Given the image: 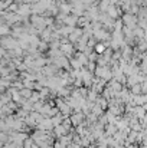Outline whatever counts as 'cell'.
<instances>
[{
  "instance_id": "obj_1",
  "label": "cell",
  "mask_w": 147,
  "mask_h": 148,
  "mask_svg": "<svg viewBox=\"0 0 147 148\" xmlns=\"http://www.w3.org/2000/svg\"><path fill=\"white\" fill-rule=\"evenodd\" d=\"M53 134H55V138H56V140H59L62 135H66V134H69V132H68V130L61 124V125H58V127H55V128H53Z\"/></svg>"
},
{
  "instance_id": "obj_2",
  "label": "cell",
  "mask_w": 147,
  "mask_h": 148,
  "mask_svg": "<svg viewBox=\"0 0 147 148\" xmlns=\"http://www.w3.org/2000/svg\"><path fill=\"white\" fill-rule=\"evenodd\" d=\"M133 114H134V116H137L139 119H141V118H144L147 114V111L143 108V105H136L134 106V109H133Z\"/></svg>"
},
{
  "instance_id": "obj_3",
  "label": "cell",
  "mask_w": 147,
  "mask_h": 148,
  "mask_svg": "<svg viewBox=\"0 0 147 148\" xmlns=\"http://www.w3.org/2000/svg\"><path fill=\"white\" fill-rule=\"evenodd\" d=\"M63 119H65V115H63L62 112H59L58 115L52 116V124H53V127H58V125H61V124L63 122Z\"/></svg>"
},
{
  "instance_id": "obj_4",
  "label": "cell",
  "mask_w": 147,
  "mask_h": 148,
  "mask_svg": "<svg viewBox=\"0 0 147 148\" xmlns=\"http://www.w3.org/2000/svg\"><path fill=\"white\" fill-rule=\"evenodd\" d=\"M105 134L107 135H114L117 131H118V128H117V125L115 124H107V127H105Z\"/></svg>"
},
{
  "instance_id": "obj_5",
  "label": "cell",
  "mask_w": 147,
  "mask_h": 148,
  "mask_svg": "<svg viewBox=\"0 0 147 148\" xmlns=\"http://www.w3.org/2000/svg\"><path fill=\"white\" fill-rule=\"evenodd\" d=\"M137 134H139V131H133V130H131V132L128 134L127 141H128L130 144H136V143H137Z\"/></svg>"
},
{
  "instance_id": "obj_6",
  "label": "cell",
  "mask_w": 147,
  "mask_h": 148,
  "mask_svg": "<svg viewBox=\"0 0 147 148\" xmlns=\"http://www.w3.org/2000/svg\"><path fill=\"white\" fill-rule=\"evenodd\" d=\"M131 92H133V95H139V94H141V92H143V89H141V86H140V85H134V86H133V89H131Z\"/></svg>"
},
{
  "instance_id": "obj_7",
  "label": "cell",
  "mask_w": 147,
  "mask_h": 148,
  "mask_svg": "<svg viewBox=\"0 0 147 148\" xmlns=\"http://www.w3.org/2000/svg\"><path fill=\"white\" fill-rule=\"evenodd\" d=\"M97 103H99L104 109H107V108H108V103H107V99H105V98H98L97 99Z\"/></svg>"
},
{
  "instance_id": "obj_8",
  "label": "cell",
  "mask_w": 147,
  "mask_h": 148,
  "mask_svg": "<svg viewBox=\"0 0 147 148\" xmlns=\"http://www.w3.org/2000/svg\"><path fill=\"white\" fill-rule=\"evenodd\" d=\"M20 94H22V97H23V98H26V99H29L32 95H33V94H32L30 91H28V89H22V91H20Z\"/></svg>"
},
{
  "instance_id": "obj_9",
  "label": "cell",
  "mask_w": 147,
  "mask_h": 148,
  "mask_svg": "<svg viewBox=\"0 0 147 148\" xmlns=\"http://www.w3.org/2000/svg\"><path fill=\"white\" fill-rule=\"evenodd\" d=\"M1 148H16V144L14 143H7V144L1 145Z\"/></svg>"
},
{
  "instance_id": "obj_10",
  "label": "cell",
  "mask_w": 147,
  "mask_h": 148,
  "mask_svg": "<svg viewBox=\"0 0 147 148\" xmlns=\"http://www.w3.org/2000/svg\"><path fill=\"white\" fill-rule=\"evenodd\" d=\"M143 94H147V84L144 85V89H143Z\"/></svg>"
}]
</instances>
